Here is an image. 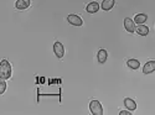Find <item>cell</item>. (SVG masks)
<instances>
[{
	"instance_id": "cell-9",
	"label": "cell",
	"mask_w": 155,
	"mask_h": 115,
	"mask_svg": "<svg viewBox=\"0 0 155 115\" xmlns=\"http://www.w3.org/2000/svg\"><path fill=\"white\" fill-rule=\"evenodd\" d=\"M86 10H87V12H89V14H94V12H97L99 10V4L97 2H92L87 5Z\"/></svg>"
},
{
	"instance_id": "cell-8",
	"label": "cell",
	"mask_w": 155,
	"mask_h": 115,
	"mask_svg": "<svg viewBox=\"0 0 155 115\" xmlns=\"http://www.w3.org/2000/svg\"><path fill=\"white\" fill-rule=\"evenodd\" d=\"M124 105L129 111H134L137 109V103L130 98H125L124 99Z\"/></svg>"
},
{
	"instance_id": "cell-10",
	"label": "cell",
	"mask_w": 155,
	"mask_h": 115,
	"mask_svg": "<svg viewBox=\"0 0 155 115\" xmlns=\"http://www.w3.org/2000/svg\"><path fill=\"white\" fill-rule=\"evenodd\" d=\"M107 57H108V53H107V51H106V50H103V48H102V50L98 51L97 58H98V62H99V63H106Z\"/></svg>"
},
{
	"instance_id": "cell-15",
	"label": "cell",
	"mask_w": 155,
	"mask_h": 115,
	"mask_svg": "<svg viewBox=\"0 0 155 115\" xmlns=\"http://www.w3.org/2000/svg\"><path fill=\"white\" fill-rule=\"evenodd\" d=\"M5 91H6V83L4 79H0V95L4 94Z\"/></svg>"
},
{
	"instance_id": "cell-2",
	"label": "cell",
	"mask_w": 155,
	"mask_h": 115,
	"mask_svg": "<svg viewBox=\"0 0 155 115\" xmlns=\"http://www.w3.org/2000/svg\"><path fill=\"white\" fill-rule=\"evenodd\" d=\"M89 110L93 115H103V108H102V104L99 103L98 100H92L89 103Z\"/></svg>"
},
{
	"instance_id": "cell-16",
	"label": "cell",
	"mask_w": 155,
	"mask_h": 115,
	"mask_svg": "<svg viewBox=\"0 0 155 115\" xmlns=\"http://www.w3.org/2000/svg\"><path fill=\"white\" fill-rule=\"evenodd\" d=\"M120 115H132V111H129V110H123L119 113Z\"/></svg>"
},
{
	"instance_id": "cell-13",
	"label": "cell",
	"mask_w": 155,
	"mask_h": 115,
	"mask_svg": "<svg viewBox=\"0 0 155 115\" xmlns=\"http://www.w3.org/2000/svg\"><path fill=\"white\" fill-rule=\"evenodd\" d=\"M127 66L130 68V69H138L139 67H140V62L138 61V59H128V62H127Z\"/></svg>"
},
{
	"instance_id": "cell-12",
	"label": "cell",
	"mask_w": 155,
	"mask_h": 115,
	"mask_svg": "<svg viewBox=\"0 0 155 115\" xmlns=\"http://www.w3.org/2000/svg\"><path fill=\"white\" fill-rule=\"evenodd\" d=\"M148 20V15L145 14H138L135 18H134V24H139V25H143L145 21Z\"/></svg>"
},
{
	"instance_id": "cell-4",
	"label": "cell",
	"mask_w": 155,
	"mask_h": 115,
	"mask_svg": "<svg viewBox=\"0 0 155 115\" xmlns=\"http://www.w3.org/2000/svg\"><path fill=\"white\" fill-rule=\"evenodd\" d=\"M67 21L71 25H73V26H82L83 25V20L78 15H68L67 16Z\"/></svg>"
},
{
	"instance_id": "cell-1",
	"label": "cell",
	"mask_w": 155,
	"mask_h": 115,
	"mask_svg": "<svg viewBox=\"0 0 155 115\" xmlns=\"http://www.w3.org/2000/svg\"><path fill=\"white\" fill-rule=\"evenodd\" d=\"M11 77V66L8 59H3L0 62V79H9Z\"/></svg>"
},
{
	"instance_id": "cell-5",
	"label": "cell",
	"mask_w": 155,
	"mask_h": 115,
	"mask_svg": "<svg viewBox=\"0 0 155 115\" xmlns=\"http://www.w3.org/2000/svg\"><path fill=\"white\" fill-rule=\"evenodd\" d=\"M124 27H125V30L128 32L133 34L135 31V24H134V21L130 18H125L124 19Z\"/></svg>"
},
{
	"instance_id": "cell-3",
	"label": "cell",
	"mask_w": 155,
	"mask_h": 115,
	"mask_svg": "<svg viewBox=\"0 0 155 115\" xmlns=\"http://www.w3.org/2000/svg\"><path fill=\"white\" fill-rule=\"evenodd\" d=\"M54 52H55L57 58H62L64 56V47H63V45L61 42L57 41V42L54 43Z\"/></svg>"
},
{
	"instance_id": "cell-7",
	"label": "cell",
	"mask_w": 155,
	"mask_h": 115,
	"mask_svg": "<svg viewBox=\"0 0 155 115\" xmlns=\"http://www.w3.org/2000/svg\"><path fill=\"white\" fill-rule=\"evenodd\" d=\"M30 4H31V0H16L15 8L18 10H25L30 6Z\"/></svg>"
},
{
	"instance_id": "cell-14",
	"label": "cell",
	"mask_w": 155,
	"mask_h": 115,
	"mask_svg": "<svg viewBox=\"0 0 155 115\" xmlns=\"http://www.w3.org/2000/svg\"><path fill=\"white\" fill-rule=\"evenodd\" d=\"M135 31L140 35V36H147L149 34V27L145 26V25H139V26L135 29Z\"/></svg>"
},
{
	"instance_id": "cell-11",
	"label": "cell",
	"mask_w": 155,
	"mask_h": 115,
	"mask_svg": "<svg viewBox=\"0 0 155 115\" xmlns=\"http://www.w3.org/2000/svg\"><path fill=\"white\" fill-rule=\"evenodd\" d=\"M114 4H115V0H103L101 6L104 11H108L114 6Z\"/></svg>"
},
{
	"instance_id": "cell-6",
	"label": "cell",
	"mask_w": 155,
	"mask_h": 115,
	"mask_svg": "<svg viewBox=\"0 0 155 115\" xmlns=\"http://www.w3.org/2000/svg\"><path fill=\"white\" fill-rule=\"evenodd\" d=\"M155 71V61H149L147 62L143 67V73L144 74H150Z\"/></svg>"
}]
</instances>
